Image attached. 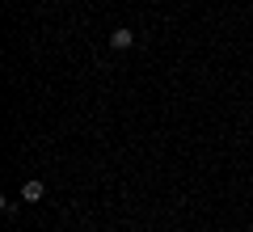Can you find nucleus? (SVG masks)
Segmentation results:
<instances>
[{
	"mask_svg": "<svg viewBox=\"0 0 253 232\" xmlns=\"http://www.w3.org/2000/svg\"><path fill=\"white\" fill-rule=\"evenodd\" d=\"M110 46H114V51H126V46H135V34H131V30H114V34H110Z\"/></svg>",
	"mask_w": 253,
	"mask_h": 232,
	"instance_id": "1",
	"label": "nucleus"
},
{
	"mask_svg": "<svg viewBox=\"0 0 253 232\" xmlns=\"http://www.w3.org/2000/svg\"><path fill=\"white\" fill-rule=\"evenodd\" d=\"M42 194H46V186H42V182H34V178H30V182H21V198H26V203H38Z\"/></svg>",
	"mask_w": 253,
	"mask_h": 232,
	"instance_id": "2",
	"label": "nucleus"
}]
</instances>
